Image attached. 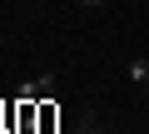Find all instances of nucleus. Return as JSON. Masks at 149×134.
<instances>
[{"instance_id":"1","label":"nucleus","mask_w":149,"mask_h":134,"mask_svg":"<svg viewBox=\"0 0 149 134\" xmlns=\"http://www.w3.org/2000/svg\"><path fill=\"white\" fill-rule=\"evenodd\" d=\"M55 94V75H35L30 85H20V104H35V99H50Z\"/></svg>"},{"instance_id":"2","label":"nucleus","mask_w":149,"mask_h":134,"mask_svg":"<svg viewBox=\"0 0 149 134\" xmlns=\"http://www.w3.org/2000/svg\"><path fill=\"white\" fill-rule=\"evenodd\" d=\"M129 80H134V85H149V60H134V65H129Z\"/></svg>"},{"instance_id":"3","label":"nucleus","mask_w":149,"mask_h":134,"mask_svg":"<svg viewBox=\"0 0 149 134\" xmlns=\"http://www.w3.org/2000/svg\"><path fill=\"white\" fill-rule=\"evenodd\" d=\"M80 134H109V129H104V124H95V119L85 114V124H80Z\"/></svg>"},{"instance_id":"4","label":"nucleus","mask_w":149,"mask_h":134,"mask_svg":"<svg viewBox=\"0 0 149 134\" xmlns=\"http://www.w3.org/2000/svg\"><path fill=\"white\" fill-rule=\"evenodd\" d=\"M80 5H104V0H80Z\"/></svg>"}]
</instances>
